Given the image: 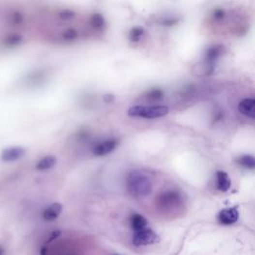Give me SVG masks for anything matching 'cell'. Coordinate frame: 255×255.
<instances>
[{
	"mask_svg": "<svg viewBox=\"0 0 255 255\" xmlns=\"http://www.w3.org/2000/svg\"><path fill=\"white\" fill-rule=\"evenodd\" d=\"M127 188L133 196L146 197L151 193L152 185L144 174L139 171H133L128 176Z\"/></svg>",
	"mask_w": 255,
	"mask_h": 255,
	"instance_id": "cell-1",
	"label": "cell"
},
{
	"mask_svg": "<svg viewBox=\"0 0 255 255\" xmlns=\"http://www.w3.org/2000/svg\"><path fill=\"white\" fill-rule=\"evenodd\" d=\"M156 205L160 210L169 212L182 205V197L177 191H165L157 196Z\"/></svg>",
	"mask_w": 255,
	"mask_h": 255,
	"instance_id": "cell-2",
	"label": "cell"
},
{
	"mask_svg": "<svg viewBox=\"0 0 255 255\" xmlns=\"http://www.w3.org/2000/svg\"><path fill=\"white\" fill-rule=\"evenodd\" d=\"M168 108L165 106H133L128 110V115L131 117H138L145 119L163 118L168 114Z\"/></svg>",
	"mask_w": 255,
	"mask_h": 255,
	"instance_id": "cell-3",
	"label": "cell"
},
{
	"mask_svg": "<svg viewBox=\"0 0 255 255\" xmlns=\"http://www.w3.org/2000/svg\"><path fill=\"white\" fill-rule=\"evenodd\" d=\"M159 240V237L155 231L150 228H145L135 232L133 236V244L135 246H146L154 244Z\"/></svg>",
	"mask_w": 255,
	"mask_h": 255,
	"instance_id": "cell-4",
	"label": "cell"
},
{
	"mask_svg": "<svg viewBox=\"0 0 255 255\" xmlns=\"http://www.w3.org/2000/svg\"><path fill=\"white\" fill-rule=\"evenodd\" d=\"M239 217L240 212L236 208L225 209L218 213V222L225 225H230L235 224L239 220Z\"/></svg>",
	"mask_w": 255,
	"mask_h": 255,
	"instance_id": "cell-5",
	"label": "cell"
},
{
	"mask_svg": "<svg viewBox=\"0 0 255 255\" xmlns=\"http://www.w3.org/2000/svg\"><path fill=\"white\" fill-rule=\"evenodd\" d=\"M118 146V141L114 140V139H110V140H106L104 142L100 143L99 145H97L93 151H94V155L98 156V157H103L106 155H109L110 152H112L116 147Z\"/></svg>",
	"mask_w": 255,
	"mask_h": 255,
	"instance_id": "cell-6",
	"label": "cell"
},
{
	"mask_svg": "<svg viewBox=\"0 0 255 255\" xmlns=\"http://www.w3.org/2000/svg\"><path fill=\"white\" fill-rule=\"evenodd\" d=\"M255 101L254 99L252 98H247V99H244L242 100L240 103L239 104V107H237V109H239V112L248 118H251V119H254V116H255Z\"/></svg>",
	"mask_w": 255,
	"mask_h": 255,
	"instance_id": "cell-7",
	"label": "cell"
},
{
	"mask_svg": "<svg viewBox=\"0 0 255 255\" xmlns=\"http://www.w3.org/2000/svg\"><path fill=\"white\" fill-rule=\"evenodd\" d=\"M216 188L218 191L225 193L230 189L231 181L228 175L224 171H217L216 174Z\"/></svg>",
	"mask_w": 255,
	"mask_h": 255,
	"instance_id": "cell-8",
	"label": "cell"
},
{
	"mask_svg": "<svg viewBox=\"0 0 255 255\" xmlns=\"http://www.w3.org/2000/svg\"><path fill=\"white\" fill-rule=\"evenodd\" d=\"M130 225L131 227L137 232L140 231L142 229L147 228L148 225V220L145 216H143L142 214L139 213H134L131 218H130Z\"/></svg>",
	"mask_w": 255,
	"mask_h": 255,
	"instance_id": "cell-9",
	"label": "cell"
},
{
	"mask_svg": "<svg viewBox=\"0 0 255 255\" xmlns=\"http://www.w3.org/2000/svg\"><path fill=\"white\" fill-rule=\"evenodd\" d=\"M61 210H62V206L60 203L58 202L53 203V205H51L44 210L43 218L47 220V222H53V220H55L59 216Z\"/></svg>",
	"mask_w": 255,
	"mask_h": 255,
	"instance_id": "cell-10",
	"label": "cell"
},
{
	"mask_svg": "<svg viewBox=\"0 0 255 255\" xmlns=\"http://www.w3.org/2000/svg\"><path fill=\"white\" fill-rule=\"evenodd\" d=\"M223 48L224 47L222 45H214L209 48V50L207 51L206 59L210 65H213V63L222 55Z\"/></svg>",
	"mask_w": 255,
	"mask_h": 255,
	"instance_id": "cell-11",
	"label": "cell"
},
{
	"mask_svg": "<svg viewBox=\"0 0 255 255\" xmlns=\"http://www.w3.org/2000/svg\"><path fill=\"white\" fill-rule=\"evenodd\" d=\"M144 34H145V30L142 27L140 26L134 27L131 29L129 33V39L132 42H139L142 39V36L144 35Z\"/></svg>",
	"mask_w": 255,
	"mask_h": 255,
	"instance_id": "cell-12",
	"label": "cell"
},
{
	"mask_svg": "<svg viewBox=\"0 0 255 255\" xmlns=\"http://www.w3.org/2000/svg\"><path fill=\"white\" fill-rule=\"evenodd\" d=\"M236 162L245 168L253 169L255 167V160L252 156H249V155L241 156L240 159H237Z\"/></svg>",
	"mask_w": 255,
	"mask_h": 255,
	"instance_id": "cell-13",
	"label": "cell"
},
{
	"mask_svg": "<svg viewBox=\"0 0 255 255\" xmlns=\"http://www.w3.org/2000/svg\"><path fill=\"white\" fill-rule=\"evenodd\" d=\"M56 164V159L54 157H46L40 161V163L37 165L38 169H48L54 166Z\"/></svg>",
	"mask_w": 255,
	"mask_h": 255,
	"instance_id": "cell-14",
	"label": "cell"
},
{
	"mask_svg": "<svg viewBox=\"0 0 255 255\" xmlns=\"http://www.w3.org/2000/svg\"><path fill=\"white\" fill-rule=\"evenodd\" d=\"M91 24L96 29H99V28L103 27L105 25V19H104L103 15L99 14V13L93 14L92 17H91Z\"/></svg>",
	"mask_w": 255,
	"mask_h": 255,
	"instance_id": "cell-15",
	"label": "cell"
},
{
	"mask_svg": "<svg viewBox=\"0 0 255 255\" xmlns=\"http://www.w3.org/2000/svg\"><path fill=\"white\" fill-rule=\"evenodd\" d=\"M163 97H164V93L161 89H152L147 94V98L149 99V101L151 102L160 101L163 99Z\"/></svg>",
	"mask_w": 255,
	"mask_h": 255,
	"instance_id": "cell-16",
	"label": "cell"
},
{
	"mask_svg": "<svg viewBox=\"0 0 255 255\" xmlns=\"http://www.w3.org/2000/svg\"><path fill=\"white\" fill-rule=\"evenodd\" d=\"M78 37V33L74 29H68L63 33V38L66 40H74Z\"/></svg>",
	"mask_w": 255,
	"mask_h": 255,
	"instance_id": "cell-17",
	"label": "cell"
},
{
	"mask_svg": "<svg viewBox=\"0 0 255 255\" xmlns=\"http://www.w3.org/2000/svg\"><path fill=\"white\" fill-rule=\"evenodd\" d=\"M74 16H75V12H73L72 10H63L60 13V17L62 19H65V20L72 19Z\"/></svg>",
	"mask_w": 255,
	"mask_h": 255,
	"instance_id": "cell-18",
	"label": "cell"
},
{
	"mask_svg": "<svg viewBox=\"0 0 255 255\" xmlns=\"http://www.w3.org/2000/svg\"><path fill=\"white\" fill-rule=\"evenodd\" d=\"M213 17L215 19H223L225 17V11L223 9H216L213 12Z\"/></svg>",
	"mask_w": 255,
	"mask_h": 255,
	"instance_id": "cell-19",
	"label": "cell"
},
{
	"mask_svg": "<svg viewBox=\"0 0 255 255\" xmlns=\"http://www.w3.org/2000/svg\"><path fill=\"white\" fill-rule=\"evenodd\" d=\"M41 255H46V248H42V250H41Z\"/></svg>",
	"mask_w": 255,
	"mask_h": 255,
	"instance_id": "cell-20",
	"label": "cell"
},
{
	"mask_svg": "<svg viewBox=\"0 0 255 255\" xmlns=\"http://www.w3.org/2000/svg\"><path fill=\"white\" fill-rule=\"evenodd\" d=\"M0 255H4V249L2 247H0Z\"/></svg>",
	"mask_w": 255,
	"mask_h": 255,
	"instance_id": "cell-21",
	"label": "cell"
}]
</instances>
